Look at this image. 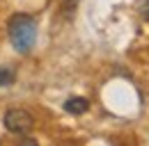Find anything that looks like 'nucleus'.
I'll return each mask as SVG.
<instances>
[{
    "label": "nucleus",
    "mask_w": 149,
    "mask_h": 146,
    "mask_svg": "<svg viewBox=\"0 0 149 146\" xmlns=\"http://www.w3.org/2000/svg\"><path fill=\"white\" fill-rule=\"evenodd\" d=\"M7 32H9V41L14 50L28 53L37 39V21L30 14H14L7 23Z\"/></svg>",
    "instance_id": "f257e3e1"
},
{
    "label": "nucleus",
    "mask_w": 149,
    "mask_h": 146,
    "mask_svg": "<svg viewBox=\"0 0 149 146\" xmlns=\"http://www.w3.org/2000/svg\"><path fill=\"white\" fill-rule=\"evenodd\" d=\"M12 82H14V71H9V69H0V87L12 85Z\"/></svg>",
    "instance_id": "39448f33"
},
{
    "label": "nucleus",
    "mask_w": 149,
    "mask_h": 146,
    "mask_svg": "<svg viewBox=\"0 0 149 146\" xmlns=\"http://www.w3.org/2000/svg\"><path fill=\"white\" fill-rule=\"evenodd\" d=\"M2 123H5V128H7L9 132H14V135H25V132H30V130H32L35 119H32V114H30V112L14 107V110H7V112H5Z\"/></svg>",
    "instance_id": "f03ea898"
},
{
    "label": "nucleus",
    "mask_w": 149,
    "mask_h": 146,
    "mask_svg": "<svg viewBox=\"0 0 149 146\" xmlns=\"http://www.w3.org/2000/svg\"><path fill=\"white\" fill-rule=\"evenodd\" d=\"M90 110V101L87 98H80V96H74V98H69L67 103H64V112H69V114H85Z\"/></svg>",
    "instance_id": "7ed1b4c3"
},
{
    "label": "nucleus",
    "mask_w": 149,
    "mask_h": 146,
    "mask_svg": "<svg viewBox=\"0 0 149 146\" xmlns=\"http://www.w3.org/2000/svg\"><path fill=\"white\" fill-rule=\"evenodd\" d=\"M140 16L145 18V21H149V0H142V2H140Z\"/></svg>",
    "instance_id": "423d86ee"
},
{
    "label": "nucleus",
    "mask_w": 149,
    "mask_h": 146,
    "mask_svg": "<svg viewBox=\"0 0 149 146\" xmlns=\"http://www.w3.org/2000/svg\"><path fill=\"white\" fill-rule=\"evenodd\" d=\"M16 146H39V144H37V139H32V137H23Z\"/></svg>",
    "instance_id": "0eeeda50"
},
{
    "label": "nucleus",
    "mask_w": 149,
    "mask_h": 146,
    "mask_svg": "<svg viewBox=\"0 0 149 146\" xmlns=\"http://www.w3.org/2000/svg\"><path fill=\"white\" fill-rule=\"evenodd\" d=\"M76 7H78V0H62V14H64L67 18L74 16Z\"/></svg>",
    "instance_id": "20e7f679"
}]
</instances>
